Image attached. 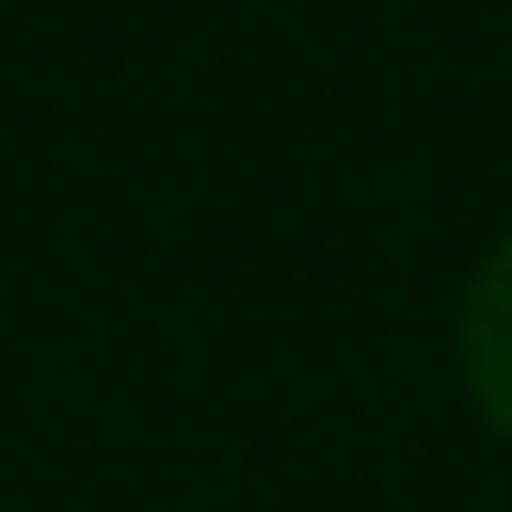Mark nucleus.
<instances>
[{"instance_id":"nucleus-1","label":"nucleus","mask_w":512,"mask_h":512,"mask_svg":"<svg viewBox=\"0 0 512 512\" xmlns=\"http://www.w3.org/2000/svg\"><path fill=\"white\" fill-rule=\"evenodd\" d=\"M460 377H471L481 418L512 439V230L492 241V262L471 272V293H460Z\"/></svg>"}]
</instances>
